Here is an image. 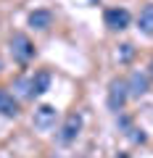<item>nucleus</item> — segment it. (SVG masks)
Masks as SVG:
<instances>
[{
  "instance_id": "1",
  "label": "nucleus",
  "mask_w": 153,
  "mask_h": 158,
  "mask_svg": "<svg viewBox=\"0 0 153 158\" xmlns=\"http://www.w3.org/2000/svg\"><path fill=\"white\" fill-rule=\"evenodd\" d=\"M34 42L27 37V34H13L11 37V56H13V61H19V63H29L34 58Z\"/></svg>"
},
{
  "instance_id": "2",
  "label": "nucleus",
  "mask_w": 153,
  "mask_h": 158,
  "mask_svg": "<svg viewBox=\"0 0 153 158\" xmlns=\"http://www.w3.org/2000/svg\"><path fill=\"white\" fill-rule=\"evenodd\" d=\"M127 98H130V87H127V79H111V85H108V108L111 111H121L127 103Z\"/></svg>"
},
{
  "instance_id": "3",
  "label": "nucleus",
  "mask_w": 153,
  "mask_h": 158,
  "mask_svg": "<svg viewBox=\"0 0 153 158\" xmlns=\"http://www.w3.org/2000/svg\"><path fill=\"white\" fill-rule=\"evenodd\" d=\"M82 113H69L66 118H63V124H61V132H58V140H61V145H71L77 137H79V132H82Z\"/></svg>"
},
{
  "instance_id": "4",
  "label": "nucleus",
  "mask_w": 153,
  "mask_h": 158,
  "mask_svg": "<svg viewBox=\"0 0 153 158\" xmlns=\"http://www.w3.org/2000/svg\"><path fill=\"white\" fill-rule=\"evenodd\" d=\"M56 118H58V111L45 103V106H40L37 111H34L32 124H34V129H40V132H50L53 127H56Z\"/></svg>"
},
{
  "instance_id": "5",
  "label": "nucleus",
  "mask_w": 153,
  "mask_h": 158,
  "mask_svg": "<svg viewBox=\"0 0 153 158\" xmlns=\"http://www.w3.org/2000/svg\"><path fill=\"white\" fill-rule=\"evenodd\" d=\"M103 21H106L108 29H116V32H121V29L130 27L132 16L127 8H106V13H103Z\"/></svg>"
},
{
  "instance_id": "6",
  "label": "nucleus",
  "mask_w": 153,
  "mask_h": 158,
  "mask_svg": "<svg viewBox=\"0 0 153 158\" xmlns=\"http://www.w3.org/2000/svg\"><path fill=\"white\" fill-rule=\"evenodd\" d=\"M127 87H130V95H135V98L145 95V92H148V74L132 71L130 79H127Z\"/></svg>"
},
{
  "instance_id": "7",
  "label": "nucleus",
  "mask_w": 153,
  "mask_h": 158,
  "mask_svg": "<svg viewBox=\"0 0 153 158\" xmlns=\"http://www.w3.org/2000/svg\"><path fill=\"white\" fill-rule=\"evenodd\" d=\"M50 24H53V13L48 11V8H37V11L29 13V27H32V29H40V32H45Z\"/></svg>"
},
{
  "instance_id": "8",
  "label": "nucleus",
  "mask_w": 153,
  "mask_h": 158,
  "mask_svg": "<svg viewBox=\"0 0 153 158\" xmlns=\"http://www.w3.org/2000/svg\"><path fill=\"white\" fill-rule=\"evenodd\" d=\"M48 90H50V71L42 69V71H37L32 77V98L42 95V92H48Z\"/></svg>"
},
{
  "instance_id": "9",
  "label": "nucleus",
  "mask_w": 153,
  "mask_h": 158,
  "mask_svg": "<svg viewBox=\"0 0 153 158\" xmlns=\"http://www.w3.org/2000/svg\"><path fill=\"white\" fill-rule=\"evenodd\" d=\"M0 113L3 116H19V100L6 90H0Z\"/></svg>"
},
{
  "instance_id": "10",
  "label": "nucleus",
  "mask_w": 153,
  "mask_h": 158,
  "mask_svg": "<svg viewBox=\"0 0 153 158\" xmlns=\"http://www.w3.org/2000/svg\"><path fill=\"white\" fill-rule=\"evenodd\" d=\"M137 27H140L142 34L153 37V6H145L140 11V16H137Z\"/></svg>"
},
{
  "instance_id": "11",
  "label": "nucleus",
  "mask_w": 153,
  "mask_h": 158,
  "mask_svg": "<svg viewBox=\"0 0 153 158\" xmlns=\"http://www.w3.org/2000/svg\"><path fill=\"white\" fill-rule=\"evenodd\" d=\"M13 90H16V95H19V98H32V79L19 77L16 82H13Z\"/></svg>"
},
{
  "instance_id": "12",
  "label": "nucleus",
  "mask_w": 153,
  "mask_h": 158,
  "mask_svg": "<svg viewBox=\"0 0 153 158\" xmlns=\"http://www.w3.org/2000/svg\"><path fill=\"white\" fill-rule=\"evenodd\" d=\"M132 56H135V48H132L130 42L119 45V50H116V58H119V63H127V61H132Z\"/></svg>"
},
{
  "instance_id": "13",
  "label": "nucleus",
  "mask_w": 153,
  "mask_h": 158,
  "mask_svg": "<svg viewBox=\"0 0 153 158\" xmlns=\"http://www.w3.org/2000/svg\"><path fill=\"white\" fill-rule=\"evenodd\" d=\"M116 158H130V156H124V153H121V156H116Z\"/></svg>"
},
{
  "instance_id": "14",
  "label": "nucleus",
  "mask_w": 153,
  "mask_h": 158,
  "mask_svg": "<svg viewBox=\"0 0 153 158\" xmlns=\"http://www.w3.org/2000/svg\"><path fill=\"white\" fill-rule=\"evenodd\" d=\"M151 77H153V61H151Z\"/></svg>"
},
{
  "instance_id": "15",
  "label": "nucleus",
  "mask_w": 153,
  "mask_h": 158,
  "mask_svg": "<svg viewBox=\"0 0 153 158\" xmlns=\"http://www.w3.org/2000/svg\"><path fill=\"white\" fill-rule=\"evenodd\" d=\"M53 158H58V156H53Z\"/></svg>"
}]
</instances>
